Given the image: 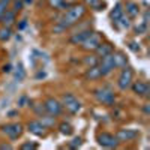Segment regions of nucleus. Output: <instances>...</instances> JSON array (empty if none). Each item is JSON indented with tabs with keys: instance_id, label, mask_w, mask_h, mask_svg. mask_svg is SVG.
I'll return each instance as SVG.
<instances>
[{
	"instance_id": "nucleus-1",
	"label": "nucleus",
	"mask_w": 150,
	"mask_h": 150,
	"mask_svg": "<svg viewBox=\"0 0 150 150\" xmlns=\"http://www.w3.org/2000/svg\"><path fill=\"white\" fill-rule=\"evenodd\" d=\"M86 14V6L84 5H74L69 6L68 11L65 12V15L60 18V21H57L63 29H69L71 26L77 24Z\"/></svg>"
},
{
	"instance_id": "nucleus-2",
	"label": "nucleus",
	"mask_w": 150,
	"mask_h": 150,
	"mask_svg": "<svg viewBox=\"0 0 150 150\" xmlns=\"http://www.w3.org/2000/svg\"><path fill=\"white\" fill-rule=\"evenodd\" d=\"M95 96H96L98 101L101 104H104V105H112L114 101H116V95L108 86H104V87L96 89L95 90Z\"/></svg>"
},
{
	"instance_id": "nucleus-3",
	"label": "nucleus",
	"mask_w": 150,
	"mask_h": 150,
	"mask_svg": "<svg viewBox=\"0 0 150 150\" xmlns=\"http://www.w3.org/2000/svg\"><path fill=\"white\" fill-rule=\"evenodd\" d=\"M62 105H63V108H66L71 114H77L81 110V102L72 93H65L62 96Z\"/></svg>"
},
{
	"instance_id": "nucleus-4",
	"label": "nucleus",
	"mask_w": 150,
	"mask_h": 150,
	"mask_svg": "<svg viewBox=\"0 0 150 150\" xmlns=\"http://www.w3.org/2000/svg\"><path fill=\"white\" fill-rule=\"evenodd\" d=\"M134 83V71L131 68H126L125 66L119 75V78H117V86H119V89L120 90H128L131 84Z\"/></svg>"
},
{
	"instance_id": "nucleus-5",
	"label": "nucleus",
	"mask_w": 150,
	"mask_h": 150,
	"mask_svg": "<svg viewBox=\"0 0 150 150\" xmlns=\"http://www.w3.org/2000/svg\"><path fill=\"white\" fill-rule=\"evenodd\" d=\"M99 69H101L102 77H107L108 74H111L112 71L116 69V63H114V53H111L105 57L99 59V63H98Z\"/></svg>"
},
{
	"instance_id": "nucleus-6",
	"label": "nucleus",
	"mask_w": 150,
	"mask_h": 150,
	"mask_svg": "<svg viewBox=\"0 0 150 150\" xmlns=\"http://www.w3.org/2000/svg\"><path fill=\"white\" fill-rule=\"evenodd\" d=\"M44 108H45V111L48 112V114L53 116V117L60 116L62 111H63V105H62V102H59L56 98H48L44 102Z\"/></svg>"
},
{
	"instance_id": "nucleus-7",
	"label": "nucleus",
	"mask_w": 150,
	"mask_h": 150,
	"mask_svg": "<svg viewBox=\"0 0 150 150\" xmlns=\"http://www.w3.org/2000/svg\"><path fill=\"white\" fill-rule=\"evenodd\" d=\"M2 129H3V134L8 137L9 140H17L18 137H21V134L24 131L21 123H8Z\"/></svg>"
},
{
	"instance_id": "nucleus-8",
	"label": "nucleus",
	"mask_w": 150,
	"mask_h": 150,
	"mask_svg": "<svg viewBox=\"0 0 150 150\" xmlns=\"http://www.w3.org/2000/svg\"><path fill=\"white\" fill-rule=\"evenodd\" d=\"M98 143L99 146H102L105 149H116L119 146V140L116 135L108 134V132H102L98 135Z\"/></svg>"
},
{
	"instance_id": "nucleus-9",
	"label": "nucleus",
	"mask_w": 150,
	"mask_h": 150,
	"mask_svg": "<svg viewBox=\"0 0 150 150\" xmlns=\"http://www.w3.org/2000/svg\"><path fill=\"white\" fill-rule=\"evenodd\" d=\"M101 44H102L101 35H99L98 32H92L90 36L81 44V47H83V50H86V51H95V50L101 45Z\"/></svg>"
},
{
	"instance_id": "nucleus-10",
	"label": "nucleus",
	"mask_w": 150,
	"mask_h": 150,
	"mask_svg": "<svg viewBox=\"0 0 150 150\" xmlns=\"http://www.w3.org/2000/svg\"><path fill=\"white\" fill-rule=\"evenodd\" d=\"M27 129H29L32 134H35L36 137H45L48 128L45 126L41 120H32V122L27 123Z\"/></svg>"
},
{
	"instance_id": "nucleus-11",
	"label": "nucleus",
	"mask_w": 150,
	"mask_h": 150,
	"mask_svg": "<svg viewBox=\"0 0 150 150\" xmlns=\"http://www.w3.org/2000/svg\"><path fill=\"white\" fill-rule=\"evenodd\" d=\"M132 87V92L138 96H143V98H149V93H150V87L147 83L144 81H135L131 84Z\"/></svg>"
},
{
	"instance_id": "nucleus-12",
	"label": "nucleus",
	"mask_w": 150,
	"mask_h": 150,
	"mask_svg": "<svg viewBox=\"0 0 150 150\" xmlns=\"http://www.w3.org/2000/svg\"><path fill=\"white\" fill-rule=\"evenodd\" d=\"M116 137H117L119 143H126V141L135 140L137 137H138V132L134 131V129H120V131L117 132Z\"/></svg>"
},
{
	"instance_id": "nucleus-13",
	"label": "nucleus",
	"mask_w": 150,
	"mask_h": 150,
	"mask_svg": "<svg viewBox=\"0 0 150 150\" xmlns=\"http://www.w3.org/2000/svg\"><path fill=\"white\" fill-rule=\"evenodd\" d=\"M90 33H92V30L90 29H86V30H81V32H78V33H74L72 36H71V44H74V45H81L87 38L90 36Z\"/></svg>"
},
{
	"instance_id": "nucleus-14",
	"label": "nucleus",
	"mask_w": 150,
	"mask_h": 150,
	"mask_svg": "<svg viewBox=\"0 0 150 150\" xmlns=\"http://www.w3.org/2000/svg\"><path fill=\"white\" fill-rule=\"evenodd\" d=\"M95 51H96V56L101 59V57H105V56H108L111 53H114V48H112L111 44H101Z\"/></svg>"
},
{
	"instance_id": "nucleus-15",
	"label": "nucleus",
	"mask_w": 150,
	"mask_h": 150,
	"mask_svg": "<svg viewBox=\"0 0 150 150\" xmlns=\"http://www.w3.org/2000/svg\"><path fill=\"white\" fill-rule=\"evenodd\" d=\"M0 21L3 23V26H6V27H11L12 24L15 23V12L12 11V9H8L5 14L0 17Z\"/></svg>"
},
{
	"instance_id": "nucleus-16",
	"label": "nucleus",
	"mask_w": 150,
	"mask_h": 150,
	"mask_svg": "<svg viewBox=\"0 0 150 150\" xmlns=\"http://www.w3.org/2000/svg\"><path fill=\"white\" fill-rule=\"evenodd\" d=\"M86 78L90 80V81H95V80H99L102 78V74H101V69H99V66H90L89 69H87L86 72Z\"/></svg>"
},
{
	"instance_id": "nucleus-17",
	"label": "nucleus",
	"mask_w": 150,
	"mask_h": 150,
	"mask_svg": "<svg viewBox=\"0 0 150 150\" xmlns=\"http://www.w3.org/2000/svg\"><path fill=\"white\" fill-rule=\"evenodd\" d=\"M126 14L129 15V18L138 17V14H140V8H138V5L134 3V2H128V3H126Z\"/></svg>"
},
{
	"instance_id": "nucleus-18",
	"label": "nucleus",
	"mask_w": 150,
	"mask_h": 150,
	"mask_svg": "<svg viewBox=\"0 0 150 150\" xmlns=\"http://www.w3.org/2000/svg\"><path fill=\"white\" fill-rule=\"evenodd\" d=\"M123 15V5L122 3H117L116 5V8L111 11V14H110V18L114 21V23H117L119 21V18Z\"/></svg>"
},
{
	"instance_id": "nucleus-19",
	"label": "nucleus",
	"mask_w": 150,
	"mask_h": 150,
	"mask_svg": "<svg viewBox=\"0 0 150 150\" xmlns=\"http://www.w3.org/2000/svg\"><path fill=\"white\" fill-rule=\"evenodd\" d=\"M114 63H116V68H125L128 65V60L122 53H116L114 54Z\"/></svg>"
},
{
	"instance_id": "nucleus-20",
	"label": "nucleus",
	"mask_w": 150,
	"mask_h": 150,
	"mask_svg": "<svg viewBox=\"0 0 150 150\" xmlns=\"http://www.w3.org/2000/svg\"><path fill=\"white\" fill-rule=\"evenodd\" d=\"M48 3H50V6L51 8H54V9H63V8H69L71 5H68L65 0H48Z\"/></svg>"
},
{
	"instance_id": "nucleus-21",
	"label": "nucleus",
	"mask_w": 150,
	"mask_h": 150,
	"mask_svg": "<svg viewBox=\"0 0 150 150\" xmlns=\"http://www.w3.org/2000/svg\"><path fill=\"white\" fill-rule=\"evenodd\" d=\"M11 36H12V30H11V27L3 26L2 29H0V41H2V42L11 39Z\"/></svg>"
},
{
	"instance_id": "nucleus-22",
	"label": "nucleus",
	"mask_w": 150,
	"mask_h": 150,
	"mask_svg": "<svg viewBox=\"0 0 150 150\" xmlns=\"http://www.w3.org/2000/svg\"><path fill=\"white\" fill-rule=\"evenodd\" d=\"M84 65L86 66H96L98 63H99V57L98 56H87V57H84Z\"/></svg>"
},
{
	"instance_id": "nucleus-23",
	"label": "nucleus",
	"mask_w": 150,
	"mask_h": 150,
	"mask_svg": "<svg viewBox=\"0 0 150 150\" xmlns=\"http://www.w3.org/2000/svg\"><path fill=\"white\" fill-rule=\"evenodd\" d=\"M59 129H60V132L63 134V135H71L72 132H74V128L71 126L69 123H60V126H59Z\"/></svg>"
},
{
	"instance_id": "nucleus-24",
	"label": "nucleus",
	"mask_w": 150,
	"mask_h": 150,
	"mask_svg": "<svg viewBox=\"0 0 150 150\" xmlns=\"http://www.w3.org/2000/svg\"><path fill=\"white\" fill-rule=\"evenodd\" d=\"M117 23H120V27H122V29H128V27H131V20H129V17L122 15V17L119 18Z\"/></svg>"
},
{
	"instance_id": "nucleus-25",
	"label": "nucleus",
	"mask_w": 150,
	"mask_h": 150,
	"mask_svg": "<svg viewBox=\"0 0 150 150\" xmlns=\"http://www.w3.org/2000/svg\"><path fill=\"white\" fill-rule=\"evenodd\" d=\"M17 69H18V71L15 72V80L20 83V81L24 80V77H26V72H24V69H23V65H18Z\"/></svg>"
},
{
	"instance_id": "nucleus-26",
	"label": "nucleus",
	"mask_w": 150,
	"mask_h": 150,
	"mask_svg": "<svg viewBox=\"0 0 150 150\" xmlns=\"http://www.w3.org/2000/svg\"><path fill=\"white\" fill-rule=\"evenodd\" d=\"M23 6H24V2H23V0H14V2H12V11H14L15 14L23 9Z\"/></svg>"
},
{
	"instance_id": "nucleus-27",
	"label": "nucleus",
	"mask_w": 150,
	"mask_h": 150,
	"mask_svg": "<svg viewBox=\"0 0 150 150\" xmlns=\"http://www.w3.org/2000/svg\"><path fill=\"white\" fill-rule=\"evenodd\" d=\"M81 143H83V140L80 138V137H77V138H74V140L69 143V147H71V149H78V147L81 146Z\"/></svg>"
},
{
	"instance_id": "nucleus-28",
	"label": "nucleus",
	"mask_w": 150,
	"mask_h": 150,
	"mask_svg": "<svg viewBox=\"0 0 150 150\" xmlns=\"http://www.w3.org/2000/svg\"><path fill=\"white\" fill-rule=\"evenodd\" d=\"M8 9H9V3L5 2V0H0V17H2Z\"/></svg>"
},
{
	"instance_id": "nucleus-29",
	"label": "nucleus",
	"mask_w": 150,
	"mask_h": 150,
	"mask_svg": "<svg viewBox=\"0 0 150 150\" xmlns=\"http://www.w3.org/2000/svg\"><path fill=\"white\" fill-rule=\"evenodd\" d=\"M35 112L39 117H42V116H45L47 114V111H45V108H44V105H38V107H35Z\"/></svg>"
},
{
	"instance_id": "nucleus-30",
	"label": "nucleus",
	"mask_w": 150,
	"mask_h": 150,
	"mask_svg": "<svg viewBox=\"0 0 150 150\" xmlns=\"http://www.w3.org/2000/svg\"><path fill=\"white\" fill-rule=\"evenodd\" d=\"M21 149L23 150H35V149H38V144H35V143H24L21 146Z\"/></svg>"
},
{
	"instance_id": "nucleus-31",
	"label": "nucleus",
	"mask_w": 150,
	"mask_h": 150,
	"mask_svg": "<svg viewBox=\"0 0 150 150\" xmlns=\"http://www.w3.org/2000/svg\"><path fill=\"white\" fill-rule=\"evenodd\" d=\"M146 30H147V24H146V23H143V24H140V26L135 27V32L138 33V35H143Z\"/></svg>"
},
{
	"instance_id": "nucleus-32",
	"label": "nucleus",
	"mask_w": 150,
	"mask_h": 150,
	"mask_svg": "<svg viewBox=\"0 0 150 150\" xmlns=\"http://www.w3.org/2000/svg\"><path fill=\"white\" fill-rule=\"evenodd\" d=\"M0 149H2V150H12L14 146H11V144H0Z\"/></svg>"
},
{
	"instance_id": "nucleus-33",
	"label": "nucleus",
	"mask_w": 150,
	"mask_h": 150,
	"mask_svg": "<svg viewBox=\"0 0 150 150\" xmlns=\"http://www.w3.org/2000/svg\"><path fill=\"white\" fill-rule=\"evenodd\" d=\"M3 72H11V65H6V66L3 68Z\"/></svg>"
},
{
	"instance_id": "nucleus-34",
	"label": "nucleus",
	"mask_w": 150,
	"mask_h": 150,
	"mask_svg": "<svg viewBox=\"0 0 150 150\" xmlns=\"http://www.w3.org/2000/svg\"><path fill=\"white\" fill-rule=\"evenodd\" d=\"M144 112H146V114H149V105L144 107Z\"/></svg>"
},
{
	"instance_id": "nucleus-35",
	"label": "nucleus",
	"mask_w": 150,
	"mask_h": 150,
	"mask_svg": "<svg viewBox=\"0 0 150 150\" xmlns=\"http://www.w3.org/2000/svg\"><path fill=\"white\" fill-rule=\"evenodd\" d=\"M5 2H8V3H12V2H14V0H5Z\"/></svg>"
},
{
	"instance_id": "nucleus-36",
	"label": "nucleus",
	"mask_w": 150,
	"mask_h": 150,
	"mask_svg": "<svg viewBox=\"0 0 150 150\" xmlns=\"http://www.w3.org/2000/svg\"><path fill=\"white\" fill-rule=\"evenodd\" d=\"M33 2V0H26V3H32Z\"/></svg>"
}]
</instances>
